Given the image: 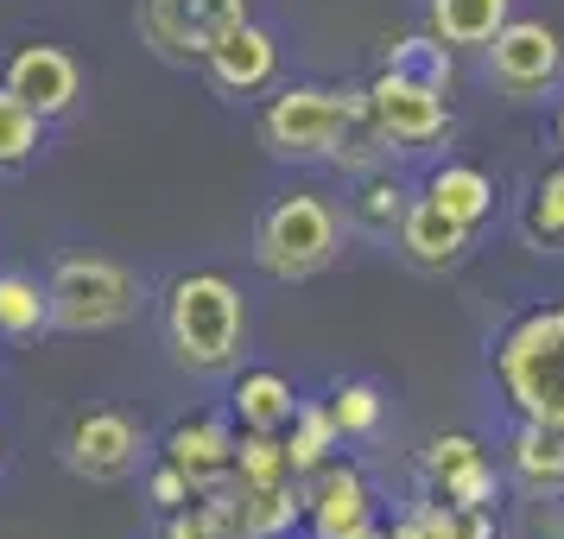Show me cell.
I'll list each match as a JSON object with an SVG mask.
<instances>
[{
	"instance_id": "cell-1",
	"label": "cell",
	"mask_w": 564,
	"mask_h": 539,
	"mask_svg": "<svg viewBox=\"0 0 564 539\" xmlns=\"http://www.w3.org/2000/svg\"><path fill=\"white\" fill-rule=\"evenodd\" d=\"M495 381L533 425H564V305L513 317L495 343Z\"/></svg>"
},
{
	"instance_id": "cell-2",
	"label": "cell",
	"mask_w": 564,
	"mask_h": 539,
	"mask_svg": "<svg viewBox=\"0 0 564 539\" xmlns=\"http://www.w3.org/2000/svg\"><path fill=\"white\" fill-rule=\"evenodd\" d=\"M241 331H248V311H241V292L223 273H184L165 292V343L184 368L197 375H216L241 356Z\"/></svg>"
},
{
	"instance_id": "cell-3",
	"label": "cell",
	"mask_w": 564,
	"mask_h": 539,
	"mask_svg": "<svg viewBox=\"0 0 564 539\" xmlns=\"http://www.w3.org/2000/svg\"><path fill=\"white\" fill-rule=\"evenodd\" d=\"M45 292H52V324L57 331H77V336L115 331V324H128L133 311H140V280L102 255L57 260V273Z\"/></svg>"
},
{
	"instance_id": "cell-4",
	"label": "cell",
	"mask_w": 564,
	"mask_h": 539,
	"mask_svg": "<svg viewBox=\"0 0 564 539\" xmlns=\"http://www.w3.org/2000/svg\"><path fill=\"white\" fill-rule=\"evenodd\" d=\"M254 260L273 273V280H311L336 260V216L324 197L311 191H292L260 216L254 229Z\"/></svg>"
},
{
	"instance_id": "cell-5",
	"label": "cell",
	"mask_w": 564,
	"mask_h": 539,
	"mask_svg": "<svg viewBox=\"0 0 564 539\" xmlns=\"http://www.w3.org/2000/svg\"><path fill=\"white\" fill-rule=\"evenodd\" d=\"M356 108H361V89L299 83V89H285V96L267 103L260 140H267V153H280V159H330Z\"/></svg>"
},
{
	"instance_id": "cell-6",
	"label": "cell",
	"mask_w": 564,
	"mask_h": 539,
	"mask_svg": "<svg viewBox=\"0 0 564 539\" xmlns=\"http://www.w3.org/2000/svg\"><path fill=\"white\" fill-rule=\"evenodd\" d=\"M248 26V0H140V39L159 57L204 64L229 32Z\"/></svg>"
},
{
	"instance_id": "cell-7",
	"label": "cell",
	"mask_w": 564,
	"mask_h": 539,
	"mask_svg": "<svg viewBox=\"0 0 564 539\" xmlns=\"http://www.w3.org/2000/svg\"><path fill=\"white\" fill-rule=\"evenodd\" d=\"M361 96H368V115L381 121L387 147H406V153H419V147H432L437 133L451 128L444 83L419 77V71H400V64H387V71L368 83Z\"/></svg>"
},
{
	"instance_id": "cell-8",
	"label": "cell",
	"mask_w": 564,
	"mask_h": 539,
	"mask_svg": "<svg viewBox=\"0 0 564 539\" xmlns=\"http://www.w3.org/2000/svg\"><path fill=\"white\" fill-rule=\"evenodd\" d=\"M558 64H564V45L545 20H508L495 32V45H488V77L508 96H539L558 77Z\"/></svg>"
},
{
	"instance_id": "cell-9",
	"label": "cell",
	"mask_w": 564,
	"mask_h": 539,
	"mask_svg": "<svg viewBox=\"0 0 564 539\" xmlns=\"http://www.w3.org/2000/svg\"><path fill=\"white\" fill-rule=\"evenodd\" d=\"M7 89L20 96V103L32 108V115H45V121H57V115H70L83 96V71L70 52H57V45H20V52L7 57Z\"/></svg>"
},
{
	"instance_id": "cell-10",
	"label": "cell",
	"mask_w": 564,
	"mask_h": 539,
	"mask_svg": "<svg viewBox=\"0 0 564 539\" xmlns=\"http://www.w3.org/2000/svg\"><path fill=\"white\" fill-rule=\"evenodd\" d=\"M64 463L89 483H121L140 463V425L128 412H83L64 438Z\"/></svg>"
},
{
	"instance_id": "cell-11",
	"label": "cell",
	"mask_w": 564,
	"mask_h": 539,
	"mask_svg": "<svg viewBox=\"0 0 564 539\" xmlns=\"http://www.w3.org/2000/svg\"><path fill=\"white\" fill-rule=\"evenodd\" d=\"M305 520L317 539H361L368 527H375V495H368V483H361V470H324L317 476V488L305 495Z\"/></svg>"
},
{
	"instance_id": "cell-12",
	"label": "cell",
	"mask_w": 564,
	"mask_h": 539,
	"mask_svg": "<svg viewBox=\"0 0 564 539\" xmlns=\"http://www.w3.org/2000/svg\"><path fill=\"white\" fill-rule=\"evenodd\" d=\"M204 71H209L216 89H229V96H254V89H267L273 71H280V39L248 20V26L229 32V39L204 57Z\"/></svg>"
},
{
	"instance_id": "cell-13",
	"label": "cell",
	"mask_w": 564,
	"mask_h": 539,
	"mask_svg": "<svg viewBox=\"0 0 564 539\" xmlns=\"http://www.w3.org/2000/svg\"><path fill=\"white\" fill-rule=\"evenodd\" d=\"M165 463H178L184 476L197 483V495L204 488H223L235 476V432L223 419H184L165 438Z\"/></svg>"
},
{
	"instance_id": "cell-14",
	"label": "cell",
	"mask_w": 564,
	"mask_h": 539,
	"mask_svg": "<svg viewBox=\"0 0 564 539\" xmlns=\"http://www.w3.org/2000/svg\"><path fill=\"white\" fill-rule=\"evenodd\" d=\"M400 248H406L419 267H457V260L469 255V223L444 216L432 197H419V204L406 209V223H400Z\"/></svg>"
},
{
	"instance_id": "cell-15",
	"label": "cell",
	"mask_w": 564,
	"mask_h": 539,
	"mask_svg": "<svg viewBox=\"0 0 564 539\" xmlns=\"http://www.w3.org/2000/svg\"><path fill=\"white\" fill-rule=\"evenodd\" d=\"M229 502H235L241 539H280L285 527L305 514V495L292 483H235L229 476Z\"/></svg>"
},
{
	"instance_id": "cell-16",
	"label": "cell",
	"mask_w": 564,
	"mask_h": 539,
	"mask_svg": "<svg viewBox=\"0 0 564 539\" xmlns=\"http://www.w3.org/2000/svg\"><path fill=\"white\" fill-rule=\"evenodd\" d=\"M235 412H241V432H285L292 412H299V394H292L285 375L260 368V375H241V387H235Z\"/></svg>"
},
{
	"instance_id": "cell-17",
	"label": "cell",
	"mask_w": 564,
	"mask_h": 539,
	"mask_svg": "<svg viewBox=\"0 0 564 539\" xmlns=\"http://www.w3.org/2000/svg\"><path fill=\"white\" fill-rule=\"evenodd\" d=\"M513 476L527 488H564V425H533V419H520V432H513Z\"/></svg>"
},
{
	"instance_id": "cell-18",
	"label": "cell",
	"mask_w": 564,
	"mask_h": 539,
	"mask_svg": "<svg viewBox=\"0 0 564 539\" xmlns=\"http://www.w3.org/2000/svg\"><path fill=\"white\" fill-rule=\"evenodd\" d=\"M508 26V0H432V32L444 45H495Z\"/></svg>"
},
{
	"instance_id": "cell-19",
	"label": "cell",
	"mask_w": 564,
	"mask_h": 539,
	"mask_svg": "<svg viewBox=\"0 0 564 539\" xmlns=\"http://www.w3.org/2000/svg\"><path fill=\"white\" fill-rule=\"evenodd\" d=\"M425 197H432L444 216H457V223H482L488 209H495V184H488V172H476V165H437L432 184H425Z\"/></svg>"
},
{
	"instance_id": "cell-20",
	"label": "cell",
	"mask_w": 564,
	"mask_h": 539,
	"mask_svg": "<svg viewBox=\"0 0 564 539\" xmlns=\"http://www.w3.org/2000/svg\"><path fill=\"white\" fill-rule=\"evenodd\" d=\"M393 539H495V520L488 508H451V502H425V508H412Z\"/></svg>"
},
{
	"instance_id": "cell-21",
	"label": "cell",
	"mask_w": 564,
	"mask_h": 539,
	"mask_svg": "<svg viewBox=\"0 0 564 539\" xmlns=\"http://www.w3.org/2000/svg\"><path fill=\"white\" fill-rule=\"evenodd\" d=\"M336 438H343V425H336L330 407H299V412H292V425H285V457H292V476L324 470L330 451H336Z\"/></svg>"
},
{
	"instance_id": "cell-22",
	"label": "cell",
	"mask_w": 564,
	"mask_h": 539,
	"mask_svg": "<svg viewBox=\"0 0 564 539\" xmlns=\"http://www.w3.org/2000/svg\"><path fill=\"white\" fill-rule=\"evenodd\" d=\"M52 324V292L26 273H0V336H32Z\"/></svg>"
},
{
	"instance_id": "cell-23",
	"label": "cell",
	"mask_w": 564,
	"mask_h": 539,
	"mask_svg": "<svg viewBox=\"0 0 564 539\" xmlns=\"http://www.w3.org/2000/svg\"><path fill=\"white\" fill-rule=\"evenodd\" d=\"M39 147H45V115H32V108L0 83V172L26 165Z\"/></svg>"
},
{
	"instance_id": "cell-24",
	"label": "cell",
	"mask_w": 564,
	"mask_h": 539,
	"mask_svg": "<svg viewBox=\"0 0 564 539\" xmlns=\"http://www.w3.org/2000/svg\"><path fill=\"white\" fill-rule=\"evenodd\" d=\"M235 483H292L285 432H241V444H235Z\"/></svg>"
},
{
	"instance_id": "cell-25",
	"label": "cell",
	"mask_w": 564,
	"mask_h": 539,
	"mask_svg": "<svg viewBox=\"0 0 564 539\" xmlns=\"http://www.w3.org/2000/svg\"><path fill=\"white\" fill-rule=\"evenodd\" d=\"M381 153H387V133H381V121L368 115V96H361V108L349 115V128H343V140H336L330 159L343 165V172H368Z\"/></svg>"
},
{
	"instance_id": "cell-26",
	"label": "cell",
	"mask_w": 564,
	"mask_h": 539,
	"mask_svg": "<svg viewBox=\"0 0 564 539\" xmlns=\"http://www.w3.org/2000/svg\"><path fill=\"white\" fill-rule=\"evenodd\" d=\"M330 412H336V425H343V438H368L375 425H381V387L375 381H343L330 394Z\"/></svg>"
},
{
	"instance_id": "cell-27",
	"label": "cell",
	"mask_w": 564,
	"mask_h": 539,
	"mask_svg": "<svg viewBox=\"0 0 564 539\" xmlns=\"http://www.w3.org/2000/svg\"><path fill=\"white\" fill-rule=\"evenodd\" d=\"M406 184H393V179H368L361 184V223L375 235H393L400 223H406Z\"/></svg>"
},
{
	"instance_id": "cell-28",
	"label": "cell",
	"mask_w": 564,
	"mask_h": 539,
	"mask_svg": "<svg viewBox=\"0 0 564 539\" xmlns=\"http://www.w3.org/2000/svg\"><path fill=\"white\" fill-rule=\"evenodd\" d=\"M437 488H444L451 508H488V502H495V470H488V457H469L463 470H451Z\"/></svg>"
},
{
	"instance_id": "cell-29",
	"label": "cell",
	"mask_w": 564,
	"mask_h": 539,
	"mask_svg": "<svg viewBox=\"0 0 564 539\" xmlns=\"http://www.w3.org/2000/svg\"><path fill=\"white\" fill-rule=\"evenodd\" d=\"M527 229H533L539 241H564V165L539 179L533 209H527Z\"/></svg>"
},
{
	"instance_id": "cell-30",
	"label": "cell",
	"mask_w": 564,
	"mask_h": 539,
	"mask_svg": "<svg viewBox=\"0 0 564 539\" xmlns=\"http://www.w3.org/2000/svg\"><path fill=\"white\" fill-rule=\"evenodd\" d=\"M469 457H482V444L469 432H451V438H432V451H425V470H432V483H444L451 470H463Z\"/></svg>"
},
{
	"instance_id": "cell-31",
	"label": "cell",
	"mask_w": 564,
	"mask_h": 539,
	"mask_svg": "<svg viewBox=\"0 0 564 539\" xmlns=\"http://www.w3.org/2000/svg\"><path fill=\"white\" fill-rule=\"evenodd\" d=\"M147 488H153V502H159L165 514H178V508H191V502H197V483L184 476L178 463H159L153 483H147Z\"/></svg>"
},
{
	"instance_id": "cell-32",
	"label": "cell",
	"mask_w": 564,
	"mask_h": 539,
	"mask_svg": "<svg viewBox=\"0 0 564 539\" xmlns=\"http://www.w3.org/2000/svg\"><path fill=\"white\" fill-rule=\"evenodd\" d=\"M165 539H209V533H204V520H197V508H178L165 520Z\"/></svg>"
},
{
	"instance_id": "cell-33",
	"label": "cell",
	"mask_w": 564,
	"mask_h": 539,
	"mask_svg": "<svg viewBox=\"0 0 564 539\" xmlns=\"http://www.w3.org/2000/svg\"><path fill=\"white\" fill-rule=\"evenodd\" d=\"M558 147H564V108H558Z\"/></svg>"
},
{
	"instance_id": "cell-34",
	"label": "cell",
	"mask_w": 564,
	"mask_h": 539,
	"mask_svg": "<svg viewBox=\"0 0 564 539\" xmlns=\"http://www.w3.org/2000/svg\"><path fill=\"white\" fill-rule=\"evenodd\" d=\"M0 457H7V438H0Z\"/></svg>"
}]
</instances>
